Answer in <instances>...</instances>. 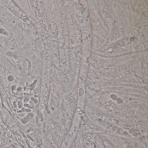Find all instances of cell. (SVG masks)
<instances>
[{
  "mask_svg": "<svg viewBox=\"0 0 148 148\" xmlns=\"http://www.w3.org/2000/svg\"><path fill=\"white\" fill-rule=\"evenodd\" d=\"M0 34L4 36H8V32L3 27L0 26Z\"/></svg>",
  "mask_w": 148,
  "mask_h": 148,
  "instance_id": "obj_1",
  "label": "cell"
},
{
  "mask_svg": "<svg viewBox=\"0 0 148 148\" xmlns=\"http://www.w3.org/2000/svg\"><path fill=\"white\" fill-rule=\"evenodd\" d=\"M2 24V23H1V21L0 20V24Z\"/></svg>",
  "mask_w": 148,
  "mask_h": 148,
  "instance_id": "obj_2",
  "label": "cell"
}]
</instances>
